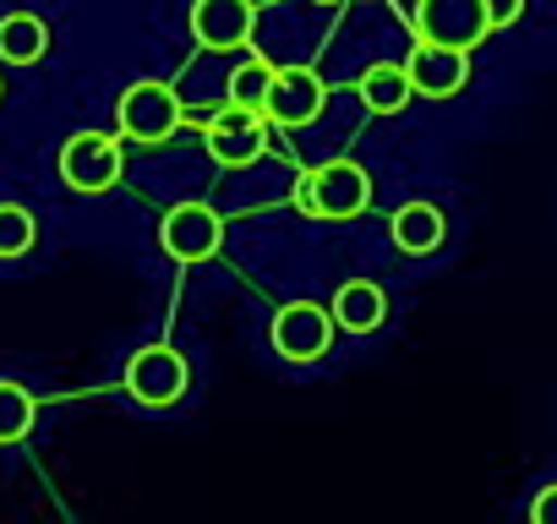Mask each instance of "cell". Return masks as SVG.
<instances>
[{"label": "cell", "mask_w": 557, "mask_h": 524, "mask_svg": "<svg viewBox=\"0 0 557 524\" xmlns=\"http://www.w3.org/2000/svg\"><path fill=\"white\" fill-rule=\"evenodd\" d=\"M257 34V7L251 0H191V39L202 50H246Z\"/></svg>", "instance_id": "cell-10"}, {"label": "cell", "mask_w": 557, "mask_h": 524, "mask_svg": "<svg viewBox=\"0 0 557 524\" xmlns=\"http://www.w3.org/2000/svg\"><path fill=\"white\" fill-rule=\"evenodd\" d=\"M307 219H323V224H350L372 208V175L356 164V159H334L323 170H312L296 197H290Z\"/></svg>", "instance_id": "cell-1"}, {"label": "cell", "mask_w": 557, "mask_h": 524, "mask_svg": "<svg viewBox=\"0 0 557 524\" xmlns=\"http://www.w3.org/2000/svg\"><path fill=\"white\" fill-rule=\"evenodd\" d=\"M334 334H339L334 307H318V301H290V307H278V312H273V328H268L278 361H290V366L323 361V355L334 350Z\"/></svg>", "instance_id": "cell-2"}, {"label": "cell", "mask_w": 557, "mask_h": 524, "mask_svg": "<svg viewBox=\"0 0 557 524\" xmlns=\"http://www.w3.org/2000/svg\"><path fill=\"white\" fill-rule=\"evenodd\" d=\"M486 12H492V28H513L524 17V0H486Z\"/></svg>", "instance_id": "cell-20"}, {"label": "cell", "mask_w": 557, "mask_h": 524, "mask_svg": "<svg viewBox=\"0 0 557 524\" xmlns=\"http://www.w3.org/2000/svg\"><path fill=\"white\" fill-rule=\"evenodd\" d=\"M186 383H191V366L181 350L170 345H143L132 361H126V394L143 404V410H175L186 399Z\"/></svg>", "instance_id": "cell-6"}, {"label": "cell", "mask_w": 557, "mask_h": 524, "mask_svg": "<svg viewBox=\"0 0 557 524\" xmlns=\"http://www.w3.org/2000/svg\"><path fill=\"white\" fill-rule=\"evenodd\" d=\"M61 180L72 186V191H83V197H99V191H110L115 180H121V170H126V159H121V137H110V132H72L66 142H61Z\"/></svg>", "instance_id": "cell-5"}, {"label": "cell", "mask_w": 557, "mask_h": 524, "mask_svg": "<svg viewBox=\"0 0 557 524\" xmlns=\"http://www.w3.org/2000/svg\"><path fill=\"white\" fill-rule=\"evenodd\" d=\"M356 88H361V104H367L372 115H399V110L416 99V83H410L405 61H372Z\"/></svg>", "instance_id": "cell-14"}, {"label": "cell", "mask_w": 557, "mask_h": 524, "mask_svg": "<svg viewBox=\"0 0 557 524\" xmlns=\"http://www.w3.org/2000/svg\"><path fill=\"white\" fill-rule=\"evenodd\" d=\"M219 240H224V219L208 202H175L159 219V246L175 262H208L219 251Z\"/></svg>", "instance_id": "cell-8"}, {"label": "cell", "mask_w": 557, "mask_h": 524, "mask_svg": "<svg viewBox=\"0 0 557 524\" xmlns=\"http://www.w3.org/2000/svg\"><path fill=\"white\" fill-rule=\"evenodd\" d=\"M39 240V224L23 202H0V257H28Z\"/></svg>", "instance_id": "cell-18"}, {"label": "cell", "mask_w": 557, "mask_h": 524, "mask_svg": "<svg viewBox=\"0 0 557 524\" xmlns=\"http://www.w3.org/2000/svg\"><path fill=\"white\" fill-rule=\"evenodd\" d=\"M273 72H278V66H268V61H246V66H235V77H230V104H246V110H262V115H268Z\"/></svg>", "instance_id": "cell-17"}, {"label": "cell", "mask_w": 557, "mask_h": 524, "mask_svg": "<svg viewBox=\"0 0 557 524\" xmlns=\"http://www.w3.org/2000/svg\"><path fill=\"white\" fill-rule=\"evenodd\" d=\"M213 164H230V170H246L268 153V115L262 110H246V104H224L208 132H202Z\"/></svg>", "instance_id": "cell-7"}, {"label": "cell", "mask_w": 557, "mask_h": 524, "mask_svg": "<svg viewBox=\"0 0 557 524\" xmlns=\"http://www.w3.org/2000/svg\"><path fill=\"white\" fill-rule=\"evenodd\" d=\"M530 519H535V524H557V481L530 497Z\"/></svg>", "instance_id": "cell-19"}, {"label": "cell", "mask_w": 557, "mask_h": 524, "mask_svg": "<svg viewBox=\"0 0 557 524\" xmlns=\"http://www.w3.org/2000/svg\"><path fill=\"white\" fill-rule=\"evenodd\" d=\"M45 50H50V28H45V17H34V12L0 17V61H7V66H39Z\"/></svg>", "instance_id": "cell-15"}, {"label": "cell", "mask_w": 557, "mask_h": 524, "mask_svg": "<svg viewBox=\"0 0 557 524\" xmlns=\"http://www.w3.org/2000/svg\"><path fill=\"white\" fill-rule=\"evenodd\" d=\"M329 307H334V323L345 334H377L388 323V296H383L377 279H345Z\"/></svg>", "instance_id": "cell-12"}, {"label": "cell", "mask_w": 557, "mask_h": 524, "mask_svg": "<svg viewBox=\"0 0 557 524\" xmlns=\"http://www.w3.org/2000/svg\"><path fill=\"white\" fill-rule=\"evenodd\" d=\"M410 28H416V39L454 45V50H475V45H486V34H497L486 0H416Z\"/></svg>", "instance_id": "cell-4"}, {"label": "cell", "mask_w": 557, "mask_h": 524, "mask_svg": "<svg viewBox=\"0 0 557 524\" xmlns=\"http://www.w3.org/2000/svg\"><path fill=\"white\" fill-rule=\"evenodd\" d=\"M405 72H410V83H416V99H454V93L465 88V77H470V50L416 39Z\"/></svg>", "instance_id": "cell-11"}, {"label": "cell", "mask_w": 557, "mask_h": 524, "mask_svg": "<svg viewBox=\"0 0 557 524\" xmlns=\"http://www.w3.org/2000/svg\"><path fill=\"white\" fill-rule=\"evenodd\" d=\"M329 104V83L312 66H278L268 88V121L273 126H312Z\"/></svg>", "instance_id": "cell-9"}, {"label": "cell", "mask_w": 557, "mask_h": 524, "mask_svg": "<svg viewBox=\"0 0 557 524\" xmlns=\"http://www.w3.org/2000/svg\"><path fill=\"white\" fill-rule=\"evenodd\" d=\"M388 235H394V246H399L405 257H432V251L443 246V235H448V219H443L437 202H405V208L388 219Z\"/></svg>", "instance_id": "cell-13"}, {"label": "cell", "mask_w": 557, "mask_h": 524, "mask_svg": "<svg viewBox=\"0 0 557 524\" xmlns=\"http://www.w3.org/2000/svg\"><path fill=\"white\" fill-rule=\"evenodd\" d=\"M175 126H181V99H175L170 83L143 77V83H132V88L121 93V104H115V132H121L126 142L159 148V142L175 137Z\"/></svg>", "instance_id": "cell-3"}, {"label": "cell", "mask_w": 557, "mask_h": 524, "mask_svg": "<svg viewBox=\"0 0 557 524\" xmlns=\"http://www.w3.org/2000/svg\"><path fill=\"white\" fill-rule=\"evenodd\" d=\"M34 421H39V399H34L23 383L0 377V448L23 442V437L34 432Z\"/></svg>", "instance_id": "cell-16"}, {"label": "cell", "mask_w": 557, "mask_h": 524, "mask_svg": "<svg viewBox=\"0 0 557 524\" xmlns=\"http://www.w3.org/2000/svg\"><path fill=\"white\" fill-rule=\"evenodd\" d=\"M318 7H339V0H318Z\"/></svg>", "instance_id": "cell-21"}]
</instances>
